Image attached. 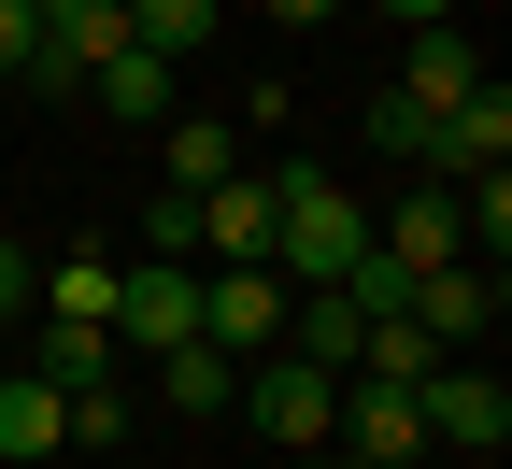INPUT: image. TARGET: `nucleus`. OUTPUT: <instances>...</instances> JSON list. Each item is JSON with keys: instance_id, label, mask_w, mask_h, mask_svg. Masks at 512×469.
<instances>
[{"instance_id": "nucleus-1", "label": "nucleus", "mask_w": 512, "mask_h": 469, "mask_svg": "<svg viewBox=\"0 0 512 469\" xmlns=\"http://www.w3.org/2000/svg\"><path fill=\"white\" fill-rule=\"evenodd\" d=\"M356 242H370V199L342 171H313V157H271V271L285 285H342Z\"/></svg>"}, {"instance_id": "nucleus-2", "label": "nucleus", "mask_w": 512, "mask_h": 469, "mask_svg": "<svg viewBox=\"0 0 512 469\" xmlns=\"http://www.w3.org/2000/svg\"><path fill=\"white\" fill-rule=\"evenodd\" d=\"M228 413L256 427V441H271V455H328V413H342V370H313V356H242V398H228Z\"/></svg>"}, {"instance_id": "nucleus-3", "label": "nucleus", "mask_w": 512, "mask_h": 469, "mask_svg": "<svg viewBox=\"0 0 512 469\" xmlns=\"http://www.w3.org/2000/svg\"><path fill=\"white\" fill-rule=\"evenodd\" d=\"M114 342H143V356H171V342H200V271L185 256H114Z\"/></svg>"}, {"instance_id": "nucleus-4", "label": "nucleus", "mask_w": 512, "mask_h": 469, "mask_svg": "<svg viewBox=\"0 0 512 469\" xmlns=\"http://www.w3.org/2000/svg\"><path fill=\"white\" fill-rule=\"evenodd\" d=\"M413 413H427V455H498V441H512V398H498V370H470V356L413 370Z\"/></svg>"}, {"instance_id": "nucleus-5", "label": "nucleus", "mask_w": 512, "mask_h": 469, "mask_svg": "<svg viewBox=\"0 0 512 469\" xmlns=\"http://www.w3.org/2000/svg\"><path fill=\"white\" fill-rule=\"evenodd\" d=\"M185 228H200V271H271V171H214L200 199H185Z\"/></svg>"}, {"instance_id": "nucleus-6", "label": "nucleus", "mask_w": 512, "mask_h": 469, "mask_svg": "<svg viewBox=\"0 0 512 469\" xmlns=\"http://www.w3.org/2000/svg\"><path fill=\"white\" fill-rule=\"evenodd\" d=\"M29 15H43V57H29L43 100H86V72L128 43V0H29Z\"/></svg>"}, {"instance_id": "nucleus-7", "label": "nucleus", "mask_w": 512, "mask_h": 469, "mask_svg": "<svg viewBox=\"0 0 512 469\" xmlns=\"http://www.w3.org/2000/svg\"><path fill=\"white\" fill-rule=\"evenodd\" d=\"M328 441H342V455H370V469H413V455H427V413H413V384L342 370V413H328Z\"/></svg>"}, {"instance_id": "nucleus-8", "label": "nucleus", "mask_w": 512, "mask_h": 469, "mask_svg": "<svg viewBox=\"0 0 512 469\" xmlns=\"http://www.w3.org/2000/svg\"><path fill=\"white\" fill-rule=\"evenodd\" d=\"M285 271H200V342H228V356H271L285 342Z\"/></svg>"}, {"instance_id": "nucleus-9", "label": "nucleus", "mask_w": 512, "mask_h": 469, "mask_svg": "<svg viewBox=\"0 0 512 469\" xmlns=\"http://www.w3.org/2000/svg\"><path fill=\"white\" fill-rule=\"evenodd\" d=\"M413 327H427L441 356H470L484 327H498V256H484V271H470V256H441V271H413Z\"/></svg>"}, {"instance_id": "nucleus-10", "label": "nucleus", "mask_w": 512, "mask_h": 469, "mask_svg": "<svg viewBox=\"0 0 512 469\" xmlns=\"http://www.w3.org/2000/svg\"><path fill=\"white\" fill-rule=\"evenodd\" d=\"M370 242L399 256V271H441V256H470V214H456V185L427 171V185L399 199V214H370Z\"/></svg>"}, {"instance_id": "nucleus-11", "label": "nucleus", "mask_w": 512, "mask_h": 469, "mask_svg": "<svg viewBox=\"0 0 512 469\" xmlns=\"http://www.w3.org/2000/svg\"><path fill=\"white\" fill-rule=\"evenodd\" d=\"M498 157H512V86L484 72V86H470L456 114H441V143H427V171H441V185H470V171H498Z\"/></svg>"}, {"instance_id": "nucleus-12", "label": "nucleus", "mask_w": 512, "mask_h": 469, "mask_svg": "<svg viewBox=\"0 0 512 469\" xmlns=\"http://www.w3.org/2000/svg\"><path fill=\"white\" fill-rule=\"evenodd\" d=\"M470 86H484V57L456 43V15H441V29H413V57H399V100H413V114H456Z\"/></svg>"}, {"instance_id": "nucleus-13", "label": "nucleus", "mask_w": 512, "mask_h": 469, "mask_svg": "<svg viewBox=\"0 0 512 469\" xmlns=\"http://www.w3.org/2000/svg\"><path fill=\"white\" fill-rule=\"evenodd\" d=\"M86 100H100L114 128H157V114H171V57H157V43H114L100 72H86Z\"/></svg>"}, {"instance_id": "nucleus-14", "label": "nucleus", "mask_w": 512, "mask_h": 469, "mask_svg": "<svg viewBox=\"0 0 512 469\" xmlns=\"http://www.w3.org/2000/svg\"><path fill=\"white\" fill-rule=\"evenodd\" d=\"M57 441H72V398H57L43 370L0 356V455H57Z\"/></svg>"}, {"instance_id": "nucleus-15", "label": "nucleus", "mask_w": 512, "mask_h": 469, "mask_svg": "<svg viewBox=\"0 0 512 469\" xmlns=\"http://www.w3.org/2000/svg\"><path fill=\"white\" fill-rule=\"evenodd\" d=\"M157 157H171V185H185V199H200V185H214V171H242L256 143H242L228 114H157Z\"/></svg>"}, {"instance_id": "nucleus-16", "label": "nucleus", "mask_w": 512, "mask_h": 469, "mask_svg": "<svg viewBox=\"0 0 512 469\" xmlns=\"http://www.w3.org/2000/svg\"><path fill=\"white\" fill-rule=\"evenodd\" d=\"M29 370H43L57 398H72V384H114V327H72V313H43V327H29Z\"/></svg>"}, {"instance_id": "nucleus-17", "label": "nucleus", "mask_w": 512, "mask_h": 469, "mask_svg": "<svg viewBox=\"0 0 512 469\" xmlns=\"http://www.w3.org/2000/svg\"><path fill=\"white\" fill-rule=\"evenodd\" d=\"M157 398H171V413H228V398H242V356L228 342H171L157 356Z\"/></svg>"}, {"instance_id": "nucleus-18", "label": "nucleus", "mask_w": 512, "mask_h": 469, "mask_svg": "<svg viewBox=\"0 0 512 469\" xmlns=\"http://www.w3.org/2000/svg\"><path fill=\"white\" fill-rule=\"evenodd\" d=\"M214 29H228V0H128V43H157L171 72H185V57H200Z\"/></svg>"}, {"instance_id": "nucleus-19", "label": "nucleus", "mask_w": 512, "mask_h": 469, "mask_svg": "<svg viewBox=\"0 0 512 469\" xmlns=\"http://www.w3.org/2000/svg\"><path fill=\"white\" fill-rule=\"evenodd\" d=\"M43 313L100 327V313H114V256H57V271H43Z\"/></svg>"}, {"instance_id": "nucleus-20", "label": "nucleus", "mask_w": 512, "mask_h": 469, "mask_svg": "<svg viewBox=\"0 0 512 469\" xmlns=\"http://www.w3.org/2000/svg\"><path fill=\"white\" fill-rule=\"evenodd\" d=\"M370 143H384V157H399V171H427V143H441V114H413L399 86H384V100H370Z\"/></svg>"}, {"instance_id": "nucleus-21", "label": "nucleus", "mask_w": 512, "mask_h": 469, "mask_svg": "<svg viewBox=\"0 0 512 469\" xmlns=\"http://www.w3.org/2000/svg\"><path fill=\"white\" fill-rule=\"evenodd\" d=\"M143 256H185V271H200V228H185V185H157V199H143Z\"/></svg>"}, {"instance_id": "nucleus-22", "label": "nucleus", "mask_w": 512, "mask_h": 469, "mask_svg": "<svg viewBox=\"0 0 512 469\" xmlns=\"http://www.w3.org/2000/svg\"><path fill=\"white\" fill-rule=\"evenodd\" d=\"M72 441H86V455L128 441V398H114V384H72Z\"/></svg>"}, {"instance_id": "nucleus-23", "label": "nucleus", "mask_w": 512, "mask_h": 469, "mask_svg": "<svg viewBox=\"0 0 512 469\" xmlns=\"http://www.w3.org/2000/svg\"><path fill=\"white\" fill-rule=\"evenodd\" d=\"M29 57H43V15H29V0H0V86H29Z\"/></svg>"}, {"instance_id": "nucleus-24", "label": "nucleus", "mask_w": 512, "mask_h": 469, "mask_svg": "<svg viewBox=\"0 0 512 469\" xmlns=\"http://www.w3.org/2000/svg\"><path fill=\"white\" fill-rule=\"evenodd\" d=\"M15 313H29V256L0 242V327H15Z\"/></svg>"}, {"instance_id": "nucleus-25", "label": "nucleus", "mask_w": 512, "mask_h": 469, "mask_svg": "<svg viewBox=\"0 0 512 469\" xmlns=\"http://www.w3.org/2000/svg\"><path fill=\"white\" fill-rule=\"evenodd\" d=\"M256 15H285V29H328V15H342V0H256Z\"/></svg>"}, {"instance_id": "nucleus-26", "label": "nucleus", "mask_w": 512, "mask_h": 469, "mask_svg": "<svg viewBox=\"0 0 512 469\" xmlns=\"http://www.w3.org/2000/svg\"><path fill=\"white\" fill-rule=\"evenodd\" d=\"M370 15H399V29H441V15H456V0H370Z\"/></svg>"}, {"instance_id": "nucleus-27", "label": "nucleus", "mask_w": 512, "mask_h": 469, "mask_svg": "<svg viewBox=\"0 0 512 469\" xmlns=\"http://www.w3.org/2000/svg\"><path fill=\"white\" fill-rule=\"evenodd\" d=\"M0 342H15V327H0Z\"/></svg>"}, {"instance_id": "nucleus-28", "label": "nucleus", "mask_w": 512, "mask_h": 469, "mask_svg": "<svg viewBox=\"0 0 512 469\" xmlns=\"http://www.w3.org/2000/svg\"><path fill=\"white\" fill-rule=\"evenodd\" d=\"M285 469H299V455H285Z\"/></svg>"}]
</instances>
